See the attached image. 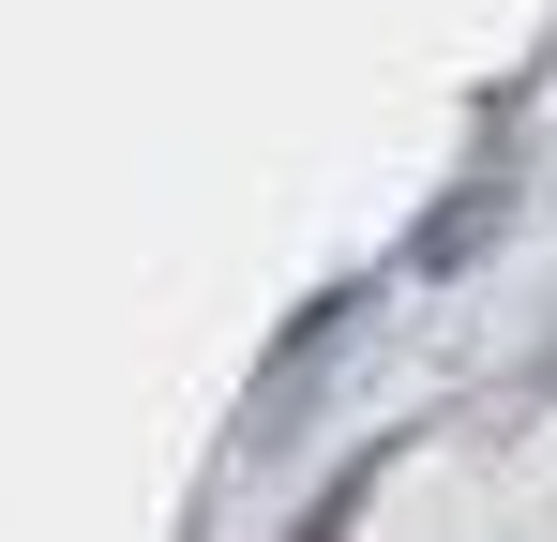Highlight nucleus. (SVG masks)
I'll return each mask as SVG.
<instances>
[{
    "label": "nucleus",
    "instance_id": "obj_1",
    "mask_svg": "<svg viewBox=\"0 0 557 542\" xmlns=\"http://www.w3.org/2000/svg\"><path fill=\"white\" fill-rule=\"evenodd\" d=\"M482 226H497V196H482V181H467V196H437V226L407 242V271H467V257H482Z\"/></svg>",
    "mask_w": 557,
    "mask_h": 542
}]
</instances>
